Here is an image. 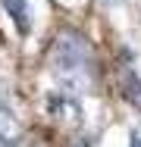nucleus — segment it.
<instances>
[{
    "label": "nucleus",
    "mask_w": 141,
    "mask_h": 147,
    "mask_svg": "<svg viewBox=\"0 0 141 147\" xmlns=\"http://www.w3.org/2000/svg\"><path fill=\"white\" fill-rule=\"evenodd\" d=\"M50 66H54V75L66 88L88 91L94 85V50L72 28H63L56 34V44L50 50Z\"/></svg>",
    "instance_id": "1"
},
{
    "label": "nucleus",
    "mask_w": 141,
    "mask_h": 147,
    "mask_svg": "<svg viewBox=\"0 0 141 147\" xmlns=\"http://www.w3.org/2000/svg\"><path fill=\"white\" fill-rule=\"evenodd\" d=\"M22 144V125L6 100H0V147H19Z\"/></svg>",
    "instance_id": "2"
},
{
    "label": "nucleus",
    "mask_w": 141,
    "mask_h": 147,
    "mask_svg": "<svg viewBox=\"0 0 141 147\" xmlns=\"http://www.w3.org/2000/svg\"><path fill=\"white\" fill-rule=\"evenodd\" d=\"M119 91H122L125 103H132L141 113V75L132 66H119Z\"/></svg>",
    "instance_id": "3"
},
{
    "label": "nucleus",
    "mask_w": 141,
    "mask_h": 147,
    "mask_svg": "<svg viewBox=\"0 0 141 147\" xmlns=\"http://www.w3.org/2000/svg\"><path fill=\"white\" fill-rule=\"evenodd\" d=\"M50 113L60 116L63 122H79L82 119V110H79L75 97H69V94H56L54 100H50Z\"/></svg>",
    "instance_id": "4"
},
{
    "label": "nucleus",
    "mask_w": 141,
    "mask_h": 147,
    "mask_svg": "<svg viewBox=\"0 0 141 147\" xmlns=\"http://www.w3.org/2000/svg\"><path fill=\"white\" fill-rule=\"evenodd\" d=\"M0 3H3L6 16L16 22V28L25 34V31H28V25H31V22H28V0H0Z\"/></svg>",
    "instance_id": "5"
},
{
    "label": "nucleus",
    "mask_w": 141,
    "mask_h": 147,
    "mask_svg": "<svg viewBox=\"0 0 141 147\" xmlns=\"http://www.w3.org/2000/svg\"><path fill=\"white\" fill-rule=\"evenodd\" d=\"M66 147H88V141H85V138H72Z\"/></svg>",
    "instance_id": "6"
},
{
    "label": "nucleus",
    "mask_w": 141,
    "mask_h": 147,
    "mask_svg": "<svg viewBox=\"0 0 141 147\" xmlns=\"http://www.w3.org/2000/svg\"><path fill=\"white\" fill-rule=\"evenodd\" d=\"M132 147H141V131H138V135H132Z\"/></svg>",
    "instance_id": "7"
},
{
    "label": "nucleus",
    "mask_w": 141,
    "mask_h": 147,
    "mask_svg": "<svg viewBox=\"0 0 141 147\" xmlns=\"http://www.w3.org/2000/svg\"><path fill=\"white\" fill-rule=\"evenodd\" d=\"M97 3H100V6H116L119 0H97Z\"/></svg>",
    "instance_id": "8"
}]
</instances>
